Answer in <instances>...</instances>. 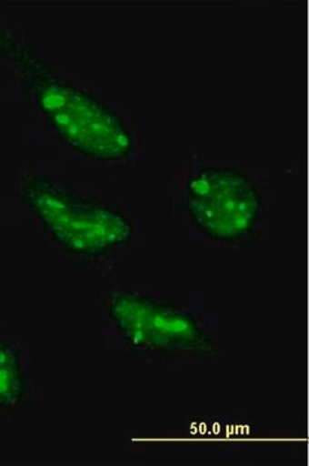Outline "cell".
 I'll list each match as a JSON object with an SVG mask.
<instances>
[{
	"label": "cell",
	"mask_w": 309,
	"mask_h": 466,
	"mask_svg": "<svg viewBox=\"0 0 309 466\" xmlns=\"http://www.w3.org/2000/svg\"><path fill=\"white\" fill-rule=\"evenodd\" d=\"M0 57L52 133L75 155L101 165L124 164L136 152L127 119L94 92L66 81L7 24L0 23Z\"/></svg>",
	"instance_id": "cell-1"
},
{
	"label": "cell",
	"mask_w": 309,
	"mask_h": 466,
	"mask_svg": "<svg viewBox=\"0 0 309 466\" xmlns=\"http://www.w3.org/2000/svg\"><path fill=\"white\" fill-rule=\"evenodd\" d=\"M106 324L125 349L176 368H207L225 355L219 319L167 293L117 288L106 293Z\"/></svg>",
	"instance_id": "cell-2"
},
{
	"label": "cell",
	"mask_w": 309,
	"mask_h": 466,
	"mask_svg": "<svg viewBox=\"0 0 309 466\" xmlns=\"http://www.w3.org/2000/svg\"><path fill=\"white\" fill-rule=\"evenodd\" d=\"M20 198L43 238L75 262H109L136 238V225L125 210L45 171L29 168L21 175Z\"/></svg>",
	"instance_id": "cell-3"
},
{
	"label": "cell",
	"mask_w": 309,
	"mask_h": 466,
	"mask_svg": "<svg viewBox=\"0 0 309 466\" xmlns=\"http://www.w3.org/2000/svg\"><path fill=\"white\" fill-rule=\"evenodd\" d=\"M176 216L202 244L217 249L255 247L268 232L264 188L243 168L198 164L173 191Z\"/></svg>",
	"instance_id": "cell-4"
},
{
	"label": "cell",
	"mask_w": 309,
	"mask_h": 466,
	"mask_svg": "<svg viewBox=\"0 0 309 466\" xmlns=\"http://www.w3.org/2000/svg\"><path fill=\"white\" fill-rule=\"evenodd\" d=\"M32 379L23 352L0 334V413H14L32 397Z\"/></svg>",
	"instance_id": "cell-5"
}]
</instances>
